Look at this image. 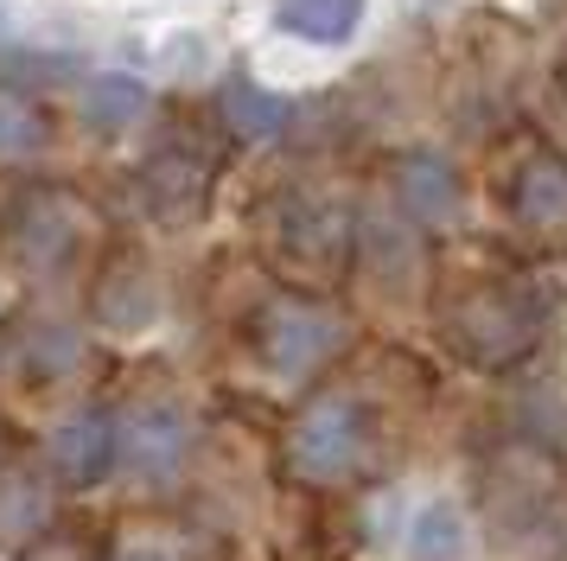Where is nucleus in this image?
Here are the masks:
<instances>
[{
	"label": "nucleus",
	"mask_w": 567,
	"mask_h": 561,
	"mask_svg": "<svg viewBox=\"0 0 567 561\" xmlns=\"http://www.w3.org/2000/svg\"><path fill=\"white\" fill-rule=\"evenodd\" d=\"M395 198L409 211L414 224H446V217H460V173L434 160V153H409L402 166H395Z\"/></svg>",
	"instance_id": "11"
},
{
	"label": "nucleus",
	"mask_w": 567,
	"mask_h": 561,
	"mask_svg": "<svg viewBox=\"0 0 567 561\" xmlns=\"http://www.w3.org/2000/svg\"><path fill=\"white\" fill-rule=\"evenodd\" d=\"M504 211L529 236H567V160L548 147H523L504 173Z\"/></svg>",
	"instance_id": "8"
},
{
	"label": "nucleus",
	"mask_w": 567,
	"mask_h": 561,
	"mask_svg": "<svg viewBox=\"0 0 567 561\" xmlns=\"http://www.w3.org/2000/svg\"><path fill=\"white\" fill-rule=\"evenodd\" d=\"M0 357H7L13 377H27L32 389H45V382H64L71 370H78L83 345H78V332H64V326H32V332H20Z\"/></svg>",
	"instance_id": "12"
},
{
	"label": "nucleus",
	"mask_w": 567,
	"mask_h": 561,
	"mask_svg": "<svg viewBox=\"0 0 567 561\" xmlns=\"http://www.w3.org/2000/svg\"><path fill=\"white\" fill-rule=\"evenodd\" d=\"M90 109H96V128H128L134 115H147V90L128 83V76H103Z\"/></svg>",
	"instance_id": "16"
},
{
	"label": "nucleus",
	"mask_w": 567,
	"mask_h": 561,
	"mask_svg": "<svg viewBox=\"0 0 567 561\" xmlns=\"http://www.w3.org/2000/svg\"><path fill=\"white\" fill-rule=\"evenodd\" d=\"M548 306L555 300H548V287L536 275H516V268L465 275L440 300V338L472 370H516L542 345Z\"/></svg>",
	"instance_id": "2"
},
{
	"label": "nucleus",
	"mask_w": 567,
	"mask_h": 561,
	"mask_svg": "<svg viewBox=\"0 0 567 561\" xmlns=\"http://www.w3.org/2000/svg\"><path fill=\"white\" fill-rule=\"evenodd\" d=\"M0 13H7V7H0Z\"/></svg>",
	"instance_id": "18"
},
{
	"label": "nucleus",
	"mask_w": 567,
	"mask_h": 561,
	"mask_svg": "<svg viewBox=\"0 0 567 561\" xmlns=\"http://www.w3.org/2000/svg\"><path fill=\"white\" fill-rule=\"evenodd\" d=\"M256 243L268 255V268L287 275L293 287H332L351 262H358V217L312 185H281L256 204Z\"/></svg>",
	"instance_id": "3"
},
{
	"label": "nucleus",
	"mask_w": 567,
	"mask_h": 561,
	"mask_svg": "<svg viewBox=\"0 0 567 561\" xmlns=\"http://www.w3.org/2000/svg\"><path fill=\"white\" fill-rule=\"evenodd\" d=\"M122 453L147 472V479H173L185 459V415L173 402H141L122 421Z\"/></svg>",
	"instance_id": "10"
},
{
	"label": "nucleus",
	"mask_w": 567,
	"mask_h": 561,
	"mask_svg": "<svg viewBox=\"0 0 567 561\" xmlns=\"http://www.w3.org/2000/svg\"><path fill=\"white\" fill-rule=\"evenodd\" d=\"M52 147V115L45 102L0 76V160H39Z\"/></svg>",
	"instance_id": "14"
},
{
	"label": "nucleus",
	"mask_w": 567,
	"mask_h": 561,
	"mask_svg": "<svg viewBox=\"0 0 567 561\" xmlns=\"http://www.w3.org/2000/svg\"><path fill=\"white\" fill-rule=\"evenodd\" d=\"M122 459V415L115 408H78L52 434V466L64 484H103Z\"/></svg>",
	"instance_id": "9"
},
{
	"label": "nucleus",
	"mask_w": 567,
	"mask_h": 561,
	"mask_svg": "<svg viewBox=\"0 0 567 561\" xmlns=\"http://www.w3.org/2000/svg\"><path fill=\"white\" fill-rule=\"evenodd\" d=\"M83 243H90V211L64 185H27L0 211V255H7L13 275L27 280L64 275L83 255Z\"/></svg>",
	"instance_id": "4"
},
{
	"label": "nucleus",
	"mask_w": 567,
	"mask_h": 561,
	"mask_svg": "<svg viewBox=\"0 0 567 561\" xmlns=\"http://www.w3.org/2000/svg\"><path fill=\"white\" fill-rule=\"evenodd\" d=\"M109 561H166V555H159V549H115Z\"/></svg>",
	"instance_id": "17"
},
{
	"label": "nucleus",
	"mask_w": 567,
	"mask_h": 561,
	"mask_svg": "<svg viewBox=\"0 0 567 561\" xmlns=\"http://www.w3.org/2000/svg\"><path fill=\"white\" fill-rule=\"evenodd\" d=\"M58 530V491L52 472L32 447H0V549L27 555Z\"/></svg>",
	"instance_id": "7"
},
{
	"label": "nucleus",
	"mask_w": 567,
	"mask_h": 561,
	"mask_svg": "<svg viewBox=\"0 0 567 561\" xmlns=\"http://www.w3.org/2000/svg\"><path fill=\"white\" fill-rule=\"evenodd\" d=\"M363 20V0H275V26L307 45H344Z\"/></svg>",
	"instance_id": "15"
},
{
	"label": "nucleus",
	"mask_w": 567,
	"mask_h": 561,
	"mask_svg": "<svg viewBox=\"0 0 567 561\" xmlns=\"http://www.w3.org/2000/svg\"><path fill=\"white\" fill-rule=\"evenodd\" d=\"M210 185H217V153L192 134H173L141 166V211L159 224H192L210 204Z\"/></svg>",
	"instance_id": "6"
},
{
	"label": "nucleus",
	"mask_w": 567,
	"mask_h": 561,
	"mask_svg": "<svg viewBox=\"0 0 567 561\" xmlns=\"http://www.w3.org/2000/svg\"><path fill=\"white\" fill-rule=\"evenodd\" d=\"M217 115H224V128L243 134V141H275V134L293 122V102L268 96V90H256L249 76L236 71L230 83H224V96H217Z\"/></svg>",
	"instance_id": "13"
},
{
	"label": "nucleus",
	"mask_w": 567,
	"mask_h": 561,
	"mask_svg": "<svg viewBox=\"0 0 567 561\" xmlns=\"http://www.w3.org/2000/svg\"><path fill=\"white\" fill-rule=\"evenodd\" d=\"M249 345H256V357L275 377H312V370H326L351 345V319L332 300L307 294V287H287V294H275L256 313Z\"/></svg>",
	"instance_id": "5"
},
{
	"label": "nucleus",
	"mask_w": 567,
	"mask_h": 561,
	"mask_svg": "<svg viewBox=\"0 0 567 561\" xmlns=\"http://www.w3.org/2000/svg\"><path fill=\"white\" fill-rule=\"evenodd\" d=\"M389 447H395V421H389L383 396L363 382H326L319 396L293 408L281 434V466L307 491H338V484L383 472Z\"/></svg>",
	"instance_id": "1"
}]
</instances>
